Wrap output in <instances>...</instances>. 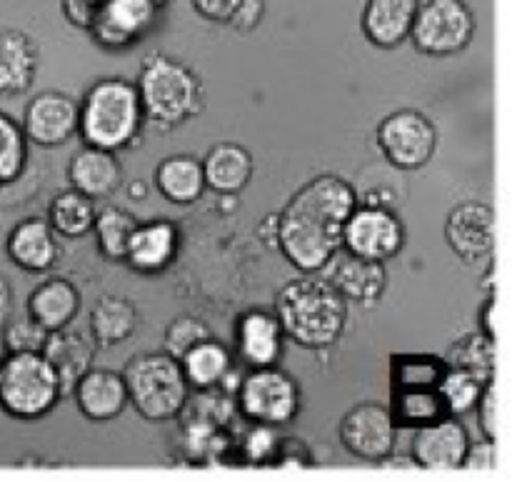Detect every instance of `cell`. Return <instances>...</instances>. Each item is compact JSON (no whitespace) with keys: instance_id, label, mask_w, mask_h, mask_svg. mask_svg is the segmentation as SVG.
Listing matches in <instances>:
<instances>
[{"instance_id":"obj_1","label":"cell","mask_w":512,"mask_h":482,"mask_svg":"<svg viewBox=\"0 0 512 482\" xmlns=\"http://www.w3.org/2000/svg\"><path fill=\"white\" fill-rule=\"evenodd\" d=\"M275 318L285 338L308 350H325L340 340L348 323V303L323 278L288 280L275 298Z\"/></svg>"},{"instance_id":"obj_2","label":"cell","mask_w":512,"mask_h":482,"mask_svg":"<svg viewBox=\"0 0 512 482\" xmlns=\"http://www.w3.org/2000/svg\"><path fill=\"white\" fill-rule=\"evenodd\" d=\"M138 88L128 78H103L93 83L80 103L78 135L100 150L128 148L143 128Z\"/></svg>"},{"instance_id":"obj_3","label":"cell","mask_w":512,"mask_h":482,"mask_svg":"<svg viewBox=\"0 0 512 482\" xmlns=\"http://www.w3.org/2000/svg\"><path fill=\"white\" fill-rule=\"evenodd\" d=\"M135 88L145 120L158 128H178L203 110L200 78L193 68L165 53L145 55Z\"/></svg>"},{"instance_id":"obj_4","label":"cell","mask_w":512,"mask_h":482,"mask_svg":"<svg viewBox=\"0 0 512 482\" xmlns=\"http://www.w3.org/2000/svg\"><path fill=\"white\" fill-rule=\"evenodd\" d=\"M123 383L128 390V405L148 423H168L185 410L190 400V385L183 368L168 353H140L123 368Z\"/></svg>"},{"instance_id":"obj_5","label":"cell","mask_w":512,"mask_h":482,"mask_svg":"<svg viewBox=\"0 0 512 482\" xmlns=\"http://www.w3.org/2000/svg\"><path fill=\"white\" fill-rule=\"evenodd\" d=\"M60 398L58 375L40 353H13L0 363V408L10 418L35 423Z\"/></svg>"},{"instance_id":"obj_6","label":"cell","mask_w":512,"mask_h":482,"mask_svg":"<svg viewBox=\"0 0 512 482\" xmlns=\"http://www.w3.org/2000/svg\"><path fill=\"white\" fill-rule=\"evenodd\" d=\"M475 13L465 0H420L410 38L423 55H458L473 43Z\"/></svg>"},{"instance_id":"obj_7","label":"cell","mask_w":512,"mask_h":482,"mask_svg":"<svg viewBox=\"0 0 512 482\" xmlns=\"http://www.w3.org/2000/svg\"><path fill=\"white\" fill-rule=\"evenodd\" d=\"M235 400L243 418L253 425L280 428V425L293 423L295 415L300 413L298 380L280 370L278 365L250 370L240 380Z\"/></svg>"},{"instance_id":"obj_8","label":"cell","mask_w":512,"mask_h":482,"mask_svg":"<svg viewBox=\"0 0 512 482\" xmlns=\"http://www.w3.org/2000/svg\"><path fill=\"white\" fill-rule=\"evenodd\" d=\"M375 143L393 168L420 170L438 150V128L420 110L403 108L380 120Z\"/></svg>"},{"instance_id":"obj_9","label":"cell","mask_w":512,"mask_h":482,"mask_svg":"<svg viewBox=\"0 0 512 482\" xmlns=\"http://www.w3.org/2000/svg\"><path fill=\"white\" fill-rule=\"evenodd\" d=\"M340 235L343 228L320 223L298 210L283 208L278 213V250L303 275H315L325 268L340 248Z\"/></svg>"},{"instance_id":"obj_10","label":"cell","mask_w":512,"mask_h":482,"mask_svg":"<svg viewBox=\"0 0 512 482\" xmlns=\"http://www.w3.org/2000/svg\"><path fill=\"white\" fill-rule=\"evenodd\" d=\"M340 245L360 258L385 263L403 250L405 225L393 208L358 203V208L343 223Z\"/></svg>"},{"instance_id":"obj_11","label":"cell","mask_w":512,"mask_h":482,"mask_svg":"<svg viewBox=\"0 0 512 482\" xmlns=\"http://www.w3.org/2000/svg\"><path fill=\"white\" fill-rule=\"evenodd\" d=\"M340 445L345 453L365 463H383L393 455L398 443V428L388 405L358 403L340 420Z\"/></svg>"},{"instance_id":"obj_12","label":"cell","mask_w":512,"mask_h":482,"mask_svg":"<svg viewBox=\"0 0 512 482\" xmlns=\"http://www.w3.org/2000/svg\"><path fill=\"white\" fill-rule=\"evenodd\" d=\"M323 280L345 300V303L355 305H375L385 295L388 288V270L385 263H375V260L360 258V255L350 253L340 245L333 253V258L325 263L320 270Z\"/></svg>"},{"instance_id":"obj_13","label":"cell","mask_w":512,"mask_h":482,"mask_svg":"<svg viewBox=\"0 0 512 482\" xmlns=\"http://www.w3.org/2000/svg\"><path fill=\"white\" fill-rule=\"evenodd\" d=\"M80 103L60 90H45L28 103L23 115V135L40 148H58L78 135Z\"/></svg>"},{"instance_id":"obj_14","label":"cell","mask_w":512,"mask_h":482,"mask_svg":"<svg viewBox=\"0 0 512 482\" xmlns=\"http://www.w3.org/2000/svg\"><path fill=\"white\" fill-rule=\"evenodd\" d=\"M445 240L465 263H480L495 253V210L483 200H463L445 218Z\"/></svg>"},{"instance_id":"obj_15","label":"cell","mask_w":512,"mask_h":482,"mask_svg":"<svg viewBox=\"0 0 512 482\" xmlns=\"http://www.w3.org/2000/svg\"><path fill=\"white\" fill-rule=\"evenodd\" d=\"M470 445V435L463 423L448 415L433 425L413 430L410 440V458L415 468L428 473H453L463 468L465 450Z\"/></svg>"},{"instance_id":"obj_16","label":"cell","mask_w":512,"mask_h":482,"mask_svg":"<svg viewBox=\"0 0 512 482\" xmlns=\"http://www.w3.org/2000/svg\"><path fill=\"white\" fill-rule=\"evenodd\" d=\"M155 10V0H103L90 33L105 48H128L153 28Z\"/></svg>"},{"instance_id":"obj_17","label":"cell","mask_w":512,"mask_h":482,"mask_svg":"<svg viewBox=\"0 0 512 482\" xmlns=\"http://www.w3.org/2000/svg\"><path fill=\"white\" fill-rule=\"evenodd\" d=\"M285 208L310 215V218L320 220V223L343 228V223L350 218V213L358 208V193H355L353 185L345 178H340V175H318V178H313L310 183H305L303 188L288 200Z\"/></svg>"},{"instance_id":"obj_18","label":"cell","mask_w":512,"mask_h":482,"mask_svg":"<svg viewBox=\"0 0 512 482\" xmlns=\"http://www.w3.org/2000/svg\"><path fill=\"white\" fill-rule=\"evenodd\" d=\"M285 333L280 320L268 310H248L235 323V350L240 363L255 368H273L283 358Z\"/></svg>"},{"instance_id":"obj_19","label":"cell","mask_w":512,"mask_h":482,"mask_svg":"<svg viewBox=\"0 0 512 482\" xmlns=\"http://www.w3.org/2000/svg\"><path fill=\"white\" fill-rule=\"evenodd\" d=\"M73 400L80 415L90 423H110L128 408V390L123 375L113 370L90 368L73 388Z\"/></svg>"},{"instance_id":"obj_20","label":"cell","mask_w":512,"mask_h":482,"mask_svg":"<svg viewBox=\"0 0 512 482\" xmlns=\"http://www.w3.org/2000/svg\"><path fill=\"white\" fill-rule=\"evenodd\" d=\"M180 235L170 220H153V223H138L130 235L125 263L140 275H158L173 265L178 255Z\"/></svg>"},{"instance_id":"obj_21","label":"cell","mask_w":512,"mask_h":482,"mask_svg":"<svg viewBox=\"0 0 512 482\" xmlns=\"http://www.w3.org/2000/svg\"><path fill=\"white\" fill-rule=\"evenodd\" d=\"M68 183L85 198L105 200L123 183V168H120L115 153L85 145L70 158Z\"/></svg>"},{"instance_id":"obj_22","label":"cell","mask_w":512,"mask_h":482,"mask_svg":"<svg viewBox=\"0 0 512 482\" xmlns=\"http://www.w3.org/2000/svg\"><path fill=\"white\" fill-rule=\"evenodd\" d=\"M420 0H368L360 28L375 48L393 50L410 38Z\"/></svg>"},{"instance_id":"obj_23","label":"cell","mask_w":512,"mask_h":482,"mask_svg":"<svg viewBox=\"0 0 512 482\" xmlns=\"http://www.w3.org/2000/svg\"><path fill=\"white\" fill-rule=\"evenodd\" d=\"M43 355L50 363V368L55 370L60 383V393L63 398H68L73 393V388L78 385V380L93 368L95 358V345L93 340H88L80 333H70L68 328L53 330L48 333V340L43 345Z\"/></svg>"},{"instance_id":"obj_24","label":"cell","mask_w":512,"mask_h":482,"mask_svg":"<svg viewBox=\"0 0 512 482\" xmlns=\"http://www.w3.org/2000/svg\"><path fill=\"white\" fill-rule=\"evenodd\" d=\"M8 255L20 270L28 273H45L55 265L60 255L58 238L48 220L28 218L13 228L8 235Z\"/></svg>"},{"instance_id":"obj_25","label":"cell","mask_w":512,"mask_h":482,"mask_svg":"<svg viewBox=\"0 0 512 482\" xmlns=\"http://www.w3.org/2000/svg\"><path fill=\"white\" fill-rule=\"evenodd\" d=\"M80 290L65 278H50L28 295V315L48 333L63 330L78 318Z\"/></svg>"},{"instance_id":"obj_26","label":"cell","mask_w":512,"mask_h":482,"mask_svg":"<svg viewBox=\"0 0 512 482\" xmlns=\"http://www.w3.org/2000/svg\"><path fill=\"white\" fill-rule=\"evenodd\" d=\"M253 155L238 143H218L203 160L205 188L220 195H238L253 178Z\"/></svg>"},{"instance_id":"obj_27","label":"cell","mask_w":512,"mask_h":482,"mask_svg":"<svg viewBox=\"0 0 512 482\" xmlns=\"http://www.w3.org/2000/svg\"><path fill=\"white\" fill-rule=\"evenodd\" d=\"M38 73V45L20 30H0V95H18Z\"/></svg>"},{"instance_id":"obj_28","label":"cell","mask_w":512,"mask_h":482,"mask_svg":"<svg viewBox=\"0 0 512 482\" xmlns=\"http://www.w3.org/2000/svg\"><path fill=\"white\" fill-rule=\"evenodd\" d=\"M155 188L173 205L198 203L205 193L203 163L193 155H168L155 168Z\"/></svg>"},{"instance_id":"obj_29","label":"cell","mask_w":512,"mask_h":482,"mask_svg":"<svg viewBox=\"0 0 512 482\" xmlns=\"http://www.w3.org/2000/svg\"><path fill=\"white\" fill-rule=\"evenodd\" d=\"M138 323V308L130 300L118 298V295H103L90 310V335L100 348L123 345L125 340L133 338Z\"/></svg>"},{"instance_id":"obj_30","label":"cell","mask_w":512,"mask_h":482,"mask_svg":"<svg viewBox=\"0 0 512 482\" xmlns=\"http://www.w3.org/2000/svg\"><path fill=\"white\" fill-rule=\"evenodd\" d=\"M178 363L180 368H183V375L185 380H188L190 390H198V393L218 388L220 380L225 378V373L233 368L230 350L225 348L220 340H215L213 335L200 340V343H195Z\"/></svg>"},{"instance_id":"obj_31","label":"cell","mask_w":512,"mask_h":482,"mask_svg":"<svg viewBox=\"0 0 512 482\" xmlns=\"http://www.w3.org/2000/svg\"><path fill=\"white\" fill-rule=\"evenodd\" d=\"M390 415L395 428L418 430L448 418L443 398L438 388H415V390H390Z\"/></svg>"},{"instance_id":"obj_32","label":"cell","mask_w":512,"mask_h":482,"mask_svg":"<svg viewBox=\"0 0 512 482\" xmlns=\"http://www.w3.org/2000/svg\"><path fill=\"white\" fill-rule=\"evenodd\" d=\"M495 345L498 343L485 338L480 330L478 333H465L463 338L450 343V348L445 350L443 360L448 368L465 370V373H473L475 378L488 383V380H495V368H498Z\"/></svg>"},{"instance_id":"obj_33","label":"cell","mask_w":512,"mask_h":482,"mask_svg":"<svg viewBox=\"0 0 512 482\" xmlns=\"http://www.w3.org/2000/svg\"><path fill=\"white\" fill-rule=\"evenodd\" d=\"M95 200L85 198L78 190H65V193L55 195L53 203L48 208V225L53 233L63 235V238H85L93 233L95 223Z\"/></svg>"},{"instance_id":"obj_34","label":"cell","mask_w":512,"mask_h":482,"mask_svg":"<svg viewBox=\"0 0 512 482\" xmlns=\"http://www.w3.org/2000/svg\"><path fill=\"white\" fill-rule=\"evenodd\" d=\"M443 355L430 353H400L390 358V390L438 388L445 375Z\"/></svg>"},{"instance_id":"obj_35","label":"cell","mask_w":512,"mask_h":482,"mask_svg":"<svg viewBox=\"0 0 512 482\" xmlns=\"http://www.w3.org/2000/svg\"><path fill=\"white\" fill-rule=\"evenodd\" d=\"M138 228V220L123 208H115V205H108V208L98 210L95 213L93 233L95 240H98V248L103 253L105 260H113V263H120L125 258V250H128L130 235Z\"/></svg>"},{"instance_id":"obj_36","label":"cell","mask_w":512,"mask_h":482,"mask_svg":"<svg viewBox=\"0 0 512 482\" xmlns=\"http://www.w3.org/2000/svg\"><path fill=\"white\" fill-rule=\"evenodd\" d=\"M483 388H485L483 380L475 378L473 373H465V370H458V368L445 370V375L438 383L440 398H443L445 408H448V415H453V418L473 413Z\"/></svg>"},{"instance_id":"obj_37","label":"cell","mask_w":512,"mask_h":482,"mask_svg":"<svg viewBox=\"0 0 512 482\" xmlns=\"http://www.w3.org/2000/svg\"><path fill=\"white\" fill-rule=\"evenodd\" d=\"M25 163H28V140H25L23 128L0 113V188L15 183L23 175Z\"/></svg>"},{"instance_id":"obj_38","label":"cell","mask_w":512,"mask_h":482,"mask_svg":"<svg viewBox=\"0 0 512 482\" xmlns=\"http://www.w3.org/2000/svg\"><path fill=\"white\" fill-rule=\"evenodd\" d=\"M205 338H210V330L203 320L193 318V315H178V318L170 320L168 328H165V353H168L170 358L180 360L195 343H200V340Z\"/></svg>"},{"instance_id":"obj_39","label":"cell","mask_w":512,"mask_h":482,"mask_svg":"<svg viewBox=\"0 0 512 482\" xmlns=\"http://www.w3.org/2000/svg\"><path fill=\"white\" fill-rule=\"evenodd\" d=\"M48 340V330L33 318L8 320L3 325V343L8 355L13 353H43V345Z\"/></svg>"},{"instance_id":"obj_40","label":"cell","mask_w":512,"mask_h":482,"mask_svg":"<svg viewBox=\"0 0 512 482\" xmlns=\"http://www.w3.org/2000/svg\"><path fill=\"white\" fill-rule=\"evenodd\" d=\"M473 410L478 415V428L483 438L498 443V385H495V380L485 383Z\"/></svg>"},{"instance_id":"obj_41","label":"cell","mask_w":512,"mask_h":482,"mask_svg":"<svg viewBox=\"0 0 512 482\" xmlns=\"http://www.w3.org/2000/svg\"><path fill=\"white\" fill-rule=\"evenodd\" d=\"M275 445H278V438H275L273 428L270 425H255L248 438H245L243 450L250 463H265V460H273Z\"/></svg>"},{"instance_id":"obj_42","label":"cell","mask_w":512,"mask_h":482,"mask_svg":"<svg viewBox=\"0 0 512 482\" xmlns=\"http://www.w3.org/2000/svg\"><path fill=\"white\" fill-rule=\"evenodd\" d=\"M270 463H273L275 468H310V465H313V458H310V450L303 440L288 438L278 440Z\"/></svg>"},{"instance_id":"obj_43","label":"cell","mask_w":512,"mask_h":482,"mask_svg":"<svg viewBox=\"0 0 512 482\" xmlns=\"http://www.w3.org/2000/svg\"><path fill=\"white\" fill-rule=\"evenodd\" d=\"M460 470H475V473L498 470V443L485 438L480 443H470L468 450H465L463 468Z\"/></svg>"},{"instance_id":"obj_44","label":"cell","mask_w":512,"mask_h":482,"mask_svg":"<svg viewBox=\"0 0 512 482\" xmlns=\"http://www.w3.org/2000/svg\"><path fill=\"white\" fill-rule=\"evenodd\" d=\"M265 18V0H240L228 23L240 33H253Z\"/></svg>"},{"instance_id":"obj_45","label":"cell","mask_w":512,"mask_h":482,"mask_svg":"<svg viewBox=\"0 0 512 482\" xmlns=\"http://www.w3.org/2000/svg\"><path fill=\"white\" fill-rule=\"evenodd\" d=\"M100 5H103V0H63V13L73 25L90 30Z\"/></svg>"},{"instance_id":"obj_46","label":"cell","mask_w":512,"mask_h":482,"mask_svg":"<svg viewBox=\"0 0 512 482\" xmlns=\"http://www.w3.org/2000/svg\"><path fill=\"white\" fill-rule=\"evenodd\" d=\"M193 10L210 23H228L240 0H190Z\"/></svg>"},{"instance_id":"obj_47","label":"cell","mask_w":512,"mask_h":482,"mask_svg":"<svg viewBox=\"0 0 512 482\" xmlns=\"http://www.w3.org/2000/svg\"><path fill=\"white\" fill-rule=\"evenodd\" d=\"M478 320H480V333H483L485 338L498 343V300H495V295H490V298L485 300L483 308H480Z\"/></svg>"},{"instance_id":"obj_48","label":"cell","mask_w":512,"mask_h":482,"mask_svg":"<svg viewBox=\"0 0 512 482\" xmlns=\"http://www.w3.org/2000/svg\"><path fill=\"white\" fill-rule=\"evenodd\" d=\"M13 303H15L13 285H10V280L5 278V275H0V328H3V325L10 320V315H13V308H15Z\"/></svg>"},{"instance_id":"obj_49","label":"cell","mask_w":512,"mask_h":482,"mask_svg":"<svg viewBox=\"0 0 512 482\" xmlns=\"http://www.w3.org/2000/svg\"><path fill=\"white\" fill-rule=\"evenodd\" d=\"M258 235H263V243L268 245V248H278V213L275 215H268V218L260 223L258 228Z\"/></svg>"},{"instance_id":"obj_50","label":"cell","mask_w":512,"mask_h":482,"mask_svg":"<svg viewBox=\"0 0 512 482\" xmlns=\"http://www.w3.org/2000/svg\"><path fill=\"white\" fill-rule=\"evenodd\" d=\"M128 195H130V198H133V200H143L145 195H148V185H145L143 180H135V183L130 185Z\"/></svg>"}]
</instances>
